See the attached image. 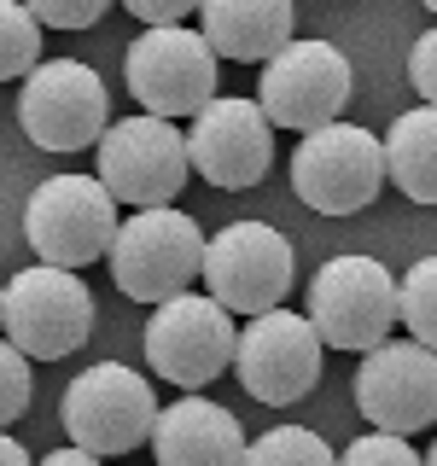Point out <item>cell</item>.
<instances>
[{"label": "cell", "instance_id": "cell-3", "mask_svg": "<svg viewBox=\"0 0 437 466\" xmlns=\"http://www.w3.org/2000/svg\"><path fill=\"white\" fill-rule=\"evenodd\" d=\"M0 327L29 361L76 356L94 332V291L76 280V268L36 262L0 286Z\"/></svg>", "mask_w": 437, "mask_h": 466}, {"label": "cell", "instance_id": "cell-8", "mask_svg": "<svg viewBox=\"0 0 437 466\" xmlns=\"http://www.w3.org/2000/svg\"><path fill=\"white\" fill-rule=\"evenodd\" d=\"M310 327L327 350H373L397 327V280L379 257H332L310 280Z\"/></svg>", "mask_w": 437, "mask_h": 466}, {"label": "cell", "instance_id": "cell-9", "mask_svg": "<svg viewBox=\"0 0 437 466\" xmlns=\"http://www.w3.org/2000/svg\"><path fill=\"white\" fill-rule=\"evenodd\" d=\"M291 268H298V257H291L280 228L228 222L222 233L204 239L198 280L210 286V298L222 303L228 315H262V309H274V303H286Z\"/></svg>", "mask_w": 437, "mask_h": 466}, {"label": "cell", "instance_id": "cell-13", "mask_svg": "<svg viewBox=\"0 0 437 466\" xmlns=\"http://www.w3.org/2000/svg\"><path fill=\"white\" fill-rule=\"evenodd\" d=\"M18 123L41 152H87L106 135V82L76 58H53L24 76Z\"/></svg>", "mask_w": 437, "mask_h": 466}, {"label": "cell", "instance_id": "cell-11", "mask_svg": "<svg viewBox=\"0 0 437 466\" xmlns=\"http://www.w3.org/2000/svg\"><path fill=\"white\" fill-rule=\"evenodd\" d=\"M350 58L327 41H286L274 58H262V82H257V106L274 128L310 135L320 123H339V111L350 106Z\"/></svg>", "mask_w": 437, "mask_h": 466}, {"label": "cell", "instance_id": "cell-6", "mask_svg": "<svg viewBox=\"0 0 437 466\" xmlns=\"http://www.w3.org/2000/svg\"><path fill=\"white\" fill-rule=\"evenodd\" d=\"M216 65L222 58L210 53V41L187 24H146L140 41L123 58L128 94H135L140 111L152 116H193L216 99Z\"/></svg>", "mask_w": 437, "mask_h": 466}, {"label": "cell", "instance_id": "cell-7", "mask_svg": "<svg viewBox=\"0 0 437 466\" xmlns=\"http://www.w3.org/2000/svg\"><path fill=\"white\" fill-rule=\"evenodd\" d=\"M233 315L216 298H193V291H175V298L152 303L146 320V368L158 379L181 390H204L210 379H222L233 368Z\"/></svg>", "mask_w": 437, "mask_h": 466}, {"label": "cell", "instance_id": "cell-16", "mask_svg": "<svg viewBox=\"0 0 437 466\" xmlns=\"http://www.w3.org/2000/svg\"><path fill=\"white\" fill-rule=\"evenodd\" d=\"M152 455H158V466H239L245 461V431L222 402L181 397L175 408H158Z\"/></svg>", "mask_w": 437, "mask_h": 466}, {"label": "cell", "instance_id": "cell-27", "mask_svg": "<svg viewBox=\"0 0 437 466\" xmlns=\"http://www.w3.org/2000/svg\"><path fill=\"white\" fill-rule=\"evenodd\" d=\"M41 466H99V455H87V449L70 443V449H53V455L41 461Z\"/></svg>", "mask_w": 437, "mask_h": 466}, {"label": "cell", "instance_id": "cell-10", "mask_svg": "<svg viewBox=\"0 0 437 466\" xmlns=\"http://www.w3.org/2000/svg\"><path fill=\"white\" fill-rule=\"evenodd\" d=\"M158 426V397L152 385L123 368V361H99V368H87L70 379L65 390V431L70 443L87 449V455H128V449H140L146 437Z\"/></svg>", "mask_w": 437, "mask_h": 466}, {"label": "cell", "instance_id": "cell-29", "mask_svg": "<svg viewBox=\"0 0 437 466\" xmlns=\"http://www.w3.org/2000/svg\"><path fill=\"white\" fill-rule=\"evenodd\" d=\"M426 466H437V443H432V455H426Z\"/></svg>", "mask_w": 437, "mask_h": 466}, {"label": "cell", "instance_id": "cell-20", "mask_svg": "<svg viewBox=\"0 0 437 466\" xmlns=\"http://www.w3.org/2000/svg\"><path fill=\"white\" fill-rule=\"evenodd\" d=\"M239 466H339V455L303 426H274V431H262L257 443H245Z\"/></svg>", "mask_w": 437, "mask_h": 466}, {"label": "cell", "instance_id": "cell-15", "mask_svg": "<svg viewBox=\"0 0 437 466\" xmlns=\"http://www.w3.org/2000/svg\"><path fill=\"white\" fill-rule=\"evenodd\" d=\"M356 408L373 431L414 437L437 420V350L426 344H373L356 368Z\"/></svg>", "mask_w": 437, "mask_h": 466}, {"label": "cell", "instance_id": "cell-19", "mask_svg": "<svg viewBox=\"0 0 437 466\" xmlns=\"http://www.w3.org/2000/svg\"><path fill=\"white\" fill-rule=\"evenodd\" d=\"M397 327L414 332V344L437 350V257H420L397 280Z\"/></svg>", "mask_w": 437, "mask_h": 466}, {"label": "cell", "instance_id": "cell-5", "mask_svg": "<svg viewBox=\"0 0 437 466\" xmlns=\"http://www.w3.org/2000/svg\"><path fill=\"white\" fill-rule=\"evenodd\" d=\"M385 187V146L356 123H320L291 152V193L320 216H356Z\"/></svg>", "mask_w": 437, "mask_h": 466}, {"label": "cell", "instance_id": "cell-23", "mask_svg": "<svg viewBox=\"0 0 437 466\" xmlns=\"http://www.w3.org/2000/svg\"><path fill=\"white\" fill-rule=\"evenodd\" d=\"M29 408V356L12 339H0V426H12Z\"/></svg>", "mask_w": 437, "mask_h": 466}, {"label": "cell", "instance_id": "cell-25", "mask_svg": "<svg viewBox=\"0 0 437 466\" xmlns=\"http://www.w3.org/2000/svg\"><path fill=\"white\" fill-rule=\"evenodd\" d=\"M408 82H414V94L426 99V106H437V29H426V35L414 41V53H408Z\"/></svg>", "mask_w": 437, "mask_h": 466}, {"label": "cell", "instance_id": "cell-24", "mask_svg": "<svg viewBox=\"0 0 437 466\" xmlns=\"http://www.w3.org/2000/svg\"><path fill=\"white\" fill-rule=\"evenodd\" d=\"M24 6L47 29H94L111 12V0H24Z\"/></svg>", "mask_w": 437, "mask_h": 466}, {"label": "cell", "instance_id": "cell-17", "mask_svg": "<svg viewBox=\"0 0 437 466\" xmlns=\"http://www.w3.org/2000/svg\"><path fill=\"white\" fill-rule=\"evenodd\" d=\"M198 18L210 53L233 65H262L291 41V0H198Z\"/></svg>", "mask_w": 437, "mask_h": 466}, {"label": "cell", "instance_id": "cell-1", "mask_svg": "<svg viewBox=\"0 0 437 466\" xmlns=\"http://www.w3.org/2000/svg\"><path fill=\"white\" fill-rule=\"evenodd\" d=\"M111 280L135 303H164L175 291H193L198 262H204V228L175 204H152L117 222L111 239Z\"/></svg>", "mask_w": 437, "mask_h": 466}, {"label": "cell", "instance_id": "cell-26", "mask_svg": "<svg viewBox=\"0 0 437 466\" xmlns=\"http://www.w3.org/2000/svg\"><path fill=\"white\" fill-rule=\"evenodd\" d=\"M140 24H187V12H198V0H123Z\"/></svg>", "mask_w": 437, "mask_h": 466}, {"label": "cell", "instance_id": "cell-22", "mask_svg": "<svg viewBox=\"0 0 437 466\" xmlns=\"http://www.w3.org/2000/svg\"><path fill=\"white\" fill-rule=\"evenodd\" d=\"M339 466H426L408 449V437L397 431H368V437H356V443L339 455Z\"/></svg>", "mask_w": 437, "mask_h": 466}, {"label": "cell", "instance_id": "cell-21", "mask_svg": "<svg viewBox=\"0 0 437 466\" xmlns=\"http://www.w3.org/2000/svg\"><path fill=\"white\" fill-rule=\"evenodd\" d=\"M41 65V24L24 0H0V82L29 76Z\"/></svg>", "mask_w": 437, "mask_h": 466}, {"label": "cell", "instance_id": "cell-30", "mask_svg": "<svg viewBox=\"0 0 437 466\" xmlns=\"http://www.w3.org/2000/svg\"><path fill=\"white\" fill-rule=\"evenodd\" d=\"M420 6H426V12H437V0H420Z\"/></svg>", "mask_w": 437, "mask_h": 466}, {"label": "cell", "instance_id": "cell-28", "mask_svg": "<svg viewBox=\"0 0 437 466\" xmlns=\"http://www.w3.org/2000/svg\"><path fill=\"white\" fill-rule=\"evenodd\" d=\"M0 466H36V461H29V449L18 443V437H6V426H0Z\"/></svg>", "mask_w": 437, "mask_h": 466}, {"label": "cell", "instance_id": "cell-4", "mask_svg": "<svg viewBox=\"0 0 437 466\" xmlns=\"http://www.w3.org/2000/svg\"><path fill=\"white\" fill-rule=\"evenodd\" d=\"M24 239L53 268H87L117 239V198L99 175H53L24 204Z\"/></svg>", "mask_w": 437, "mask_h": 466}, {"label": "cell", "instance_id": "cell-14", "mask_svg": "<svg viewBox=\"0 0 437 466\" xmlns=\"http://www.w3.org/2000/svg\"><path fill=\"white\" fill-rule=\"evenodd\" d=\"M187 164L222 193H245L274 164V123L257 99H210L187 128Z\"/></svg>", "mask_w": 437, "mask_h": 466}, {"label": "cell", "instance_id": "cell-18", "mask_svg": "<svg viewBox=\"0 0 437 466\" xmlns=\"http://www.w3.org/2000/svg\"><path fill=\"white\" fill-rule=\"evenodd\" d=\"M379 146H385V181H397L414 204H437V106L402 111Z\"/></svg>", "mask_w": 437, "mask_h": 466}, {"label": "cell", "instance_id": "cell-2", "mask_svg": "<svg viewBox=\"0 0 437 466\" xmlns=\"http://www.w3.org/2000/svg\"><path fill=\"white\" fill-rule=\"evenodd\" d=\"M94 175L106 181V193L128 210H152V204H175L187 187V135L169 116L135 111L123 123H106V135L94 140Z\"/></svg>", "mask_w": 437, "mask_h": 466}, {"label": "cell", "instance_id": "cell-12", "mask_svg": "<svg viewBox=\"0 0 437 466\" xmlns=\"http://www.w3.org/2000/svg\"><path fill=\"white\" fill-rule=\"evenodd\" d=\"M320 332L310 327V315H291L286 303L251 315V327H239V344H233V373L251 390L257 402L286 408L303 402L320 379Z\"/></svg>", "mask_w": 437, "mask_h": 466}]
</instances>
